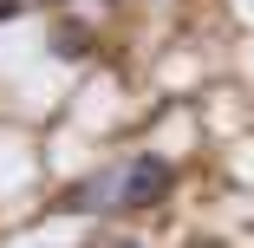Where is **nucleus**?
<instances>
[{"label":"nucleus","mask_w":254,"mask_h":248,"mask_svg":"<svg viewBox=\"0 0 254 248\" xmlns=\"http://www.w3.org/2000/svg\"><path fill=\"white\" fill-rule=\"evenodd\" d=\"M20 7H26V0H0V20H13V13H20Z\"/></svg>","instance_id":"20e7f679"},{"label":"nucleus","mask_w":254,"mask_h":248,"mask_svg":"<svg viewBox=\"0 0 254 248\" xmlns=\"http://www.w3.org/2000/svg\"><path fill=\"white\" fill-rule=\"evenodd\" d=\"M170 183H176V170H170V157H157V151L118 164V209H150V203H163Z\"/></svg>","instance_id":"f257e3e1"},{"label":"nucleus","mask_w":254,"mask_h":248,"mask_svg":"<svg viewBox=\"0 0 254 248\" xmlns=\"http://www.w3.org/2000/svg\"><path fill=\"white\" fill-rule=\"evenodd\" d=\"M53 53H59V59H85V53H91V33H85V26H59V33H53Z\"/></svg>","instance_id":"7ed1b4c3"},{"label":"nucleus","mask_w":254,"mask_h":248,"mask_svg":"<svg viewBox=\"0 0 254 248\" xmlns=\"http://www.w3.org/2000/svg\"><path fill=\"white\" fill-rule=\"evenodd\" d=\"M65 209H118V164L98 170L91 183H78V189L65 196Z\"/></svg>","instance_id":"f03ea898"}]
</instances>
